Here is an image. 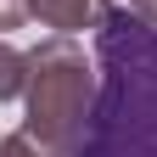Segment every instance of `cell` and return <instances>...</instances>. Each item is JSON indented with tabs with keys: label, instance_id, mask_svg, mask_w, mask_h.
I'll return each instance as SVG.
<instances>
[{
	"label": "cell",
	"instance_id": "cell-1",
	"mask_svg": "<svg viewBox=\"0 0 157 157\" xmlns=\"http://www.w3.org/2000/svg\"><path fill=\"white\" fill-rule=\"evenodd\" d=\"M95 95L90 129L73 157H157V28L118 6L95 28Z\"/></svg>",
	"mask_w": 157,
	"mask_h": 157
},
{
	"label": "cell",
	"instance_id": "cell-2",
	"mask_svg": "<svg viewBox=\"0 0 157 157\" xmlns=\"http://www.w3.org/2000/svg\"><path fill=\"white\" fill-rule=\"evenodd\" d=\"M95 95H101V73H95V56H84L73 34H56V39H39L28 51V90H23V129L34 140H45L51 151L73 157L78 140L90 129V112H95Z\"/></svg>",
	"mask_w": 157,
	"mask_h": 157
},
{
	"label": "cell",
	"instance_id": "cell-3",
	"mask_svg": "<svg viewBox=\"0 0 157 157\" xmlns=\"http://www.w3.org/2000/svg\"><path fill=\"white\" fill-rule=\"evenodd\" d=\"M28 11L56 34H84V28H101V17L112 6L107 0H28Z\"/></svg>",
	"mask_w": 157,
	"mask_h": 157
},
{
	"label": "cell",
	"instance_id": "cell-4",
	"mask_svg": "<svg viewBox=\"0 0 157 157\" xmlns=\"http://www.w3.org/2000/svg\"><path fill=\"white\" fill-rule=\"evenodd\" d=\"M23 90H28V51L0 39V101H23Z\"/></svg>",
	"mask_w": 157,
	"mask_h": 157
},
{
	"label": "cell",
	"instance_id": "cell-5",
	"mask_svg": "<svg viewBox=\"0 0 157 157\" xmlns=\"http://www.w3.org/2000/svg\"><path fill=\"white\" fill-rule=\"evenodd\" d=\"M0 157H62V151H51L45 140H34L28 129H0Z\"/></svg>",
	"mask_w": 157,
	"mask_h": 157
},
{
	"label": "cell",
	"instance_id": "cell-6",
	"mask_svg": "<svg viewBox=\"0 0 157 157\" xmlns=\"http://www.w3.org/2000/svg\"><path fill=\"white\" fill-rule=\"evenodd\" d=\"M28 17H34V11H28V0H0V39H6V34H17Z\"/></svg>",
	"mask_w": 157,
	"mask_h": 157
},
{
	"label": "cell",
	"instance_id": "cell-7",
	"mask_svg": "<svg viewBox=\"0 0 157 157\" xmlns=\"http://www.w3.org/2000/svg\"><path fill=\"white\" fill-rule=\"evenodd\" d=\"M135 17H146V23L157 28V0H140V6H135Z\"/></svg>",
	"mask_w": 157,
	"mask_h": 157
}]
</instances>
